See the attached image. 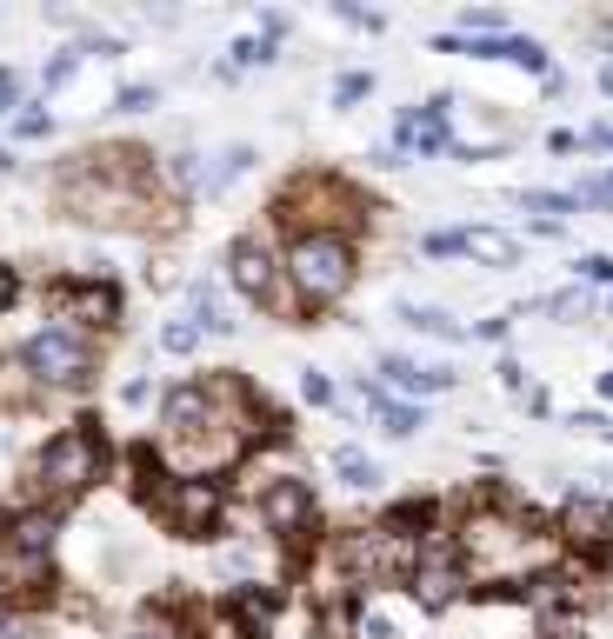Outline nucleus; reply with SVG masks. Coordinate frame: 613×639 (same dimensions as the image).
Listing matches in <instances>:
<instances>
[{"label": "nucleus", "mask_w": 613, "mask_h": 639, "mask_svg": "<svg viewBox=\"0 0 613 639\" xmlns=\"http://www.w3.org/2000/svg\"><path fill=\"white\" fill-rule=\"evenodd\" d=\"M447 547H454L467 587H474V580H487V587L527 580V573H547V567L561 560V540L541 533V527H534L521 507H507V500H474V507L461 513V527H454Z\"/></svg>", "instance_id": "nucleus-1"}, {"label": "nucleus", "mask_w": 613, "mask_h": 639, "mask_svg": "<svg viewBox=\"0 0 613 639\" xmlns=\"http://www.w3.org/2000/svg\"><path fill=\"white\" fill-rule=\"evenodd\" d=\"M274 220L287 227V240H300V233L347 240L354 227H367V200H360V187H347L334 173H294L287 193L274 200Z\"/></svg>", "instance_id": "nucleus-2"}, {"label": "nucleus", "mask_w": 613, "mask_h": 639, "mask_svg": "<svg viewBox=\"0 0 613 639\" xmlns=\"http://www.w3.org/2000/svg\"><path fill=\"white\" fill-rule=\"evenodd\" d=\"M354 267H360L354 240H334V233H300L280 253V280H287L294 307H334L354 287Z\"/></svg>", "instance_id": "nucleus-3"}, {"label": "nucleus", "mask_w": 613, "mask_h": 639, "mask_svg": "<svg viewBox=\"0 0 613 639\" xmlns=\"http://www.w3.org/2000/svg\"><path fill=\"white\" fill-rule=\"evenodd\" d=\"M100 467H107V447L87 433V427H67V433H53L47 447H40V460H33V500L40 507H60V500H80L93 480H100Z\"/></svg>", "instance_id": "nucleus-4"}, {"label": "nucleus", "mask_w": 613, "mask_h": 639, "mask_svg": "<svg viewBox=\"0 0 613 639\" xmlns=\"http://www.w3.org/2000/svg\"><path fill=\"white\" fill-rule=\"evenodd\" d=\"M147 500H154V513H160L180 540H207V533L220 527V507H227L220 480H174V473H160V467H154Z\"/></svg>", "instance_id": "nucleus-5"}, {"label": "nucleus", "mask_w": 613, "mask_h": 639, "mask_svg": "<svg viewBox=\"0 0 613 639\" xmlns=\"http://www.w3.org/2000/svg\"><path fill=\"white\" fill-rule=\"evenodd\" d=\"M20 367L40 380V387H80L93 373V340L73 333V327H40L27 347H20Z\"/></svg>", "instance_id": "nucleus-6"}, {"label": "nucleus", "mask_w": 613, "mask_h": 639, "mask_svg": "<svg viewBox=\"0 0 613 639\" xmlns=\"http://www.w3.org/2000/svg\"><path fill=\"white\" fill-rule=\"evenodd\" d=\"M407 600L421 607V613H454L461 600H467V573H461V560H454V547L434 533V540H421V560H414V573H407Z\"/></svg>", "instance_id": "nucleus-7"}, {"label": "nucleus", "mask_w": 613, "mask_h": 639, "mask_svg": "<svg viewBox=\"0 0 613 639\" xmlns=\"http://www.w3.org/2000/svg\"><path fill=\"white\" fill-rule=\"evenodd\" d=\"M227 280H234V293H240V300H254V307H287V300H294V293H287V280H280V253L267 247V233H247V240L234 247Z\"/></svg>", "instance_id": "nucleus-8"}, {"label": "nucleus", "mask_w": 613, "mask_h": 639, "mask_svg": "<svg viewBox=\"0 0 613 639\" xmlns=\"http://www.w3.org/2000/svg\"><path fill=\"white\" fill-rule=\"evenodd\" d=\"M314 520H320V507H314V487H307V480H274V487L260 493V527H267L274 540H307Z\"/></svg>", "instance_id": "nucleus-9"}, {"label": "nucleus", "mask_w": 613, "mask_h": 639, "mask_svg": "<svg viewBox=\"0 0 613 639\" xmlns=\"http://www.w3.org/2000/svg\"><path fill=\"white\" fill-rule=\"evenodd\" d=\"M561 547H574V553H607L613 547V507L607 500H594V493H581V500H567L561 507V533H554Z\"/></svg>", "instance_id": "nucleus-10"}, {"label": "nucleus", "mask_w": 613, "mask_h": 639, "mask_svg": "<svg viewBox=\"0 0 613 639\" xmlns=\"http://www.w3.org/2000/svg\"><path fill=\"white\" fill-rule=\"evenodd\" d=\"M53 313H60V327H73V333L93 340V327H113L120 320V300H113V287H60L53 293Z\"/></svg>", "instance_id": "nucleus-11"}, {"label": "nucleus", "mask_w": 613, "mask_h": 639, "mask_svg": "<svg viewBox=\"0 0 613 639\" xmlns=\"http://www.w3.org/2000/svg\"><path fill=\"white\" fill-rule=\"evenodd\" d=\"M0 553H7V560H47V553H53V513H47V507H20V513H7V527H0Z\"/></svg>", "instance_id": "nucleus-12"}, {"label": "nucleus", "mask_w": 613, "mask_h": 639, "mask_svg": "<svg viewBox=\"0 0 613 639\" xmlns=\"http://www.w3.org/2000/svg\"><path fill=\"white\" fill-rule=\"evenodd\" d=\"M360 400L380 413V433H394V440H407V433H421V427H427V413H421V407L394 400V393H387V387H374V380H360Z\"/></svg>", "instance_id": "nucleus-13"}, {"label": "nucleus", "mask_w": 613, "mask_h": 639, "mask_svg": "<svg viewBox=\"0 0 613 639\" xmlns=\"http://www.w3.org/2000/svg\"><path fill=\"white\" fill-rule=\"evenodd\" d=\"M380 373H387L394 393H447L454 387L447 367H414V360H380Z\"/></svg>", "instance_id": "nucleus-14"}, {"label": "nucleus", "mask_w": 613, "mask_h": 639, "mask_svg": "<svg viewBox=\"0 0 613 639\" xmlns=\"http://www.w3.org/2000/svg\"><path fill=\"white\" fill-rule=\"evenodd\" d=\"M461 253H474V260H487V267H514V260H521V240L501 233V227H474V233H461Z\"/></svg>", "instance_id": "nucleus-15"}, {"label": "nucleus", "mask_w": 613, "mask_h": 639, "mask_svg": "<svg viewBox=\"0 0 613 639\" xmlns=\"http://www.w3.org/2000/svg\"><path fill=\"white\" fill-rule=\"evenodd\" d=\"M334 473H340L354 493H374V487H380V460H367L360 447H340V453H334Z\"/></svg>", "instance_id": "nucleus-16"}, {"label": "nucleus", "mask_w": 613, "mask_h": 639, "mask_svg": "<svg viewBox=\"0 0 613 639\" xmlns=\"http://www.w3.org/2000/svg\"><path fill=\"white\" fill-rule=\"evenodd\" d=\"M234 333V320H227V307H220V293L207 287V280H194V333Z\"/></svg>", "instance_id": "nucleus-17"}, {"label": "nucleus", "mask_w": 613, "mask_h": 639, "mask_svg": "<svg viewBox=\"0 0 613 639\" xmlns=\"http://www.w3.org/2000/svg\"><path fill=\"white\" fill-rule=\"evenodd\" d=\"M247 167H254V147H227V153H220V167H214V173H200V187H207V193H220V187H234Z\"/></svg>", "instance_id": "nucleus-18"}, {"label": "nucleus", "mask_w": 613, "mask_h": 639, "mask_svg": "<svg viewBox=\"0 0 613 639\" xmlns=\"http://www.w3.org/2000/svg\"><path fill=\"white\" fill-rule=\"evenodd\" d=\"M401 320H407V327H421V333H434V340H461V320H454V313H441V307H401Z\"/></svg>", "instance_id": "nucleus-19"}, {"label": "nucleus", "mask_w": 613, "mask_h": 639, "mask_svg": "<svg viewBox=\"0 0 613 639\" xmlns=\"http://www.w3.org/2000/svg\"><path fill=\"white\" fill-rule=\"evenodd\" d=\"M501 60H514L527 73H547V47L541 40H521V33H501Z\"/></svg>", "instance_id": "nucleus-20"}, {"label": "nucleus", "mask_w": 613, "mask_h": 639, "mask_svg": "<svg viewBox=\"0 0 613 639\" xmlns=\"http://www.w3.org/2000/svg\"><path fill=\"white\" fill-rule=\"evenodd\" d=\"M527 213H541L547 227H561V213H581L574 193H527Z\"/></svg>", "instance_id": "nucleus-21"}, {"label": "nucleus", "mask_w": 613, "mask_h": 639, "mask_svg": "<svg viewBox=\"0 0 613 639\" xmlns=\"http://www.w3.org/2000/svg\"><path fill=\"white\" fill-rule=\"evenodd\" d=\"M267 60H274V40H260V33L234 40V67H267Z\"/></svg>", "instance_id": "nucleus-22"}, {"label": "nucleus", "mask_w": 613, "mask_h": 639, "mask_svg": "<svg viewBox=\"0 0 613 639\" xmlns=\"http://www.w3.org/2000/svg\"><path fill=\"white\" fill-rule=\"evenodd\" d=\"M374 93V73H340V87H334V107H360Z\"/></svg>", "instance_id": "nucleus-23"}, {"label": "nucleus", "mask_w": 613, "mask_h": 639, "mask_svg": "<svg viewBox=\"0 0 613 639\" xmlns=\"http://www.w3.org/2000/svg\"><path fill=\"white\" fill-rule=\"evenodd\" d=\"M194 340H200L194 320H167V327H160V347H167V353H194Z\"/></svg>", "instance_id": "nucleus-24"}, {"label": "nucleus", "mask_w": 613, "mask_h": 639, "mask_svg": "<svg viewBox=\"0 0 613 639\" xmlns=\"http://www.w3.org/2000/svg\"><path fill=\"white\" fill-rule=\"evenodd\" d=\"M574 147H587V153H607V147H613V127H607V120L581 127V133H574Z\"/></svg>", "instance_id": "nucleus-25"}, {"label": "nucleus", "mask_w": 613, "mask_h": 639, "mask_svg": "<svg viewBox=\"0 0 613 639\" xmlns=\"http://www.w3.org/2000/svg\"><path fill=\"white\" fill-rule=\"evenodd\" d=\"M154 100H160L154 87H120V113H147Z\"/></svg>", "instance_id": "nucleus-26"}, {"label": "nucleus", "mask_w": 613, "mask_h": 639, "mask_svg": "<svg viewBox=\"0 0 613 639\" xmlns=\"http://www.w3.org/2000/svg\"><path fill=\"white\" fill-rule=\"evenodd\" d=\"M73 67H80V60H73V53H60V60H47V73H40V80H47V87H67V80H73Z\"/></svg>", "instance_id": "nucleus-27"}, {"label": "nucleus", "mask_w": 613, "mask_h": 639, "mask_svg": "<svg viewBox=\"0 0 613 639\" xmlns=\"http://www.w3.org/2000/svg\"><path fill=\"white\" fill-rule=\"evenodd\" d=\"M300 393H307L314 407H327V400H334V380H327V373H307V380H300Z\"/></svg>", "instance_id": "nucleus-28"}, {"label": "nucleus", "mask_w": 613, "mask_h": 639, "mask_svg": "<svg viewBox=\"0 0 613 639\" xmlns=\"http://www.w3.org/2000/svg\"><path fill=\"white\" fill-rule=\"evenodd\" d=\"M581 273H587V280H601V287H607V280H613V253H587V260H581Z\"/></svg>", "instance_id": "nucleus-29"}, {"label": "nucleus", "mask_w": 613, "mask_h": 639, "mask_svg": "<svg viewBox=\"0 0 613 639\" xmlns=\"http://www.w3.org/2000/svg\"><path fill=\"white\" fill-rule=\"evenodd\" d=\"M13 133H20V140H40V133H47V113H20Z\"/></svg>", "instance_id": "nucleus-30"}, {"label": "nucleus", "mask_w": 613, "mask_h": 639, "mask_svg": "<svg viewBox=\"0 0 613 639\" xmlns=\"http://www.w3.org/2000/svg\"><path fill=\"white\" fill-rule=\"evenodd\" d=\"M147 400H154V387H147V380H127V387H120V407H147Z\"/></svg>", "instance_id": "nucleus-31"}, {"label": "nucleus", "mask_w": 613, "mask_h": 639, "mask_svg": "<svg viewBox=\"0 0 613 639\" xmlns=\"http://www.w3.org/2000/svg\"><path fill=\"white\" fill-rule=\"evenodd\" d=\"M13 100H20V73H13V67H0V113H7Z\"/></svg>", "instance_id": "nucleus-32"}, {"label": "nucleus", "mask_w": 613, "mask_h": 639, "mask_svg": "<svg viewBox=\"0 0 613 639\" xmlns=\"http://www.w3.org/2000/svg\"><path fill=\"white\" fill-rule=\"evenodd\" d=\"M340 20H347V27H367V33L380 27V13H367V7H340Z\"/></svg>", "instance_id": "nucleus-33"}, {"label": "nucleus", "mask_w": 613, "mask_h": 639, "mask_svg": "<svg viewBox=\"0 0 613 639\" xmlns=\"http://www.w3.org/2000/svg\"><path fill=\"white\" fill-rule=\"evenodd\" d=\"M421 247H427V253H461V233H427Z\"/></svg>", "instance_id": "nucleus-34"}, {"label": "nucleus", "mask_w": 613, "mask_h": 639, "mask_svg": "<svg viewBox=\"0 0 613 639\" xmlns=\"http://www.w3.org/2000/svg\"><path fill=\"white\" fill-rule=\"evenodd\" d=\"M13 293H20V280H13V267H0V313L13 307Z\"/></svg>", "instance_id": "nucleus-35"}, {"label": "nucleus", "mask_w": 613, "mask_h": 639, "mask_svg": "<svg viewBox=\"0 0 613 639\" xmlns=\"http://www.w3.org/2000/svg\"><path fill=\"white\" fill-rule=\"evenodd\" d=\"M601 93H613V60L601 67Z\"/></svg>", "instance_id": "nucleus-36"}, {"label": "nucleus", "mask_w": 613, "mask_h": 639, "mask_svg": "<svg viewBox=\"0 0 613 639\" xmlns=\"http://www.w3.org/2000/svg\"><path fill=\"white\" fill-rule=\"evenodd\" d=\"M601 393H607V400H613V373H607V380H601Z\"/></svg>", "instance_id": "nucleus-37"}, {"label": "nucleus", "mask_w": 613, "mask_h": 639, "mask_svg": "<svg viewBox=\"0 0 613 639\" xmlns=\"http://www.w3.org/2000/svg\"><path fill=\"white\" fill-rule=\"evenodd\" d=\"M607 433H613V427H607Z\"/></svg>", "instance_id": "nucleus-38"}]
</instances>
